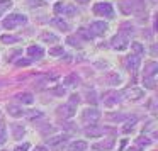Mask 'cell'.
Listing matches in <instances>:
<instances>
[{"instance_id": "obj_32", "label": "cell", "mask_w": 158, "mask_h": 151, "mask_svg": "<svg viewBox=\"0 0 158 151\" xmlns=\"http://www.w3.org/2000/svg\"><path fill=\"white\" fill-rule=\"evenodd\" d=\"M78 102H80V95L78 93H73L70 97V105H78Z\"/></svg>"}, {"instance_id": "obj_24", "label": "cell", "mask_w": 158, "mask_h": 151, "mask_svg": "<svg viewBox=\"0 0 158 151\" xmlns=\"http://www.w3.org/2000/svg\"><path fill=\"white\" fill-rule=\"evenodd\" d=\"M143 85L146 87V88H150V90H153L155 88V76H143Z\"/></svg>"}, {"instance_id": "obj_37", "label": "cell", "mask_w": 158, "mask_h": 151, "mask_svg": "<svg viewBox=\"0 0 158 151\" xmlns=\"http://www.w3.org/2000/svg\"><path fill=\"white\" fill-rule=\"evenodd\" d=\"M15 65L17 66H27V65H31V61H29V59H19V61H15Z\"/></svg>"}, {"instance_id": "obj_1", "label": "cell", "mask_w": 158, "mask_h": 151, "mask_svg": "<svg viewBox=\"0 0 158 151\" xmlns=\"http://www.w3.org/2000/svg\"><path fill=\"white\" fill-rule=\"evenodd\" d=\"M26 22H27V17H26L24 14H10L9 17L4 19V22H2V26H4L5 29H15L17 26H24Z\"/></svg>"}, {"instance_id": "obj_8", "label": "cell", "mask_w": 158, "mask_h": 151, "mask_svg": "<svg viewBox=\"0 0 158 151\" xmlns=\"http://www.w3.org/2000/svg\"><path fill=\"white\" fill-rule=\"evenodd\" d=\"M119 97H121V93L109 92V93H106V95H104V104H106L107 107H112V105H116V104L121 100Z\"/></svg>"}, {"instance_id": "obj_5", "label": "cell", "mask_w": 158, "mask_h": 151, "mask_svg": "<svg viewBox=\"0 0 158 151\" xmlns=\"http://www.w3.org/2000/svg\"><path fill=\"white\" fill-rule=\"evenodd\" d=\"M83 119L87 122H97L100 119V112L97 109H94V107H89V109L83 110Z\"/></svg>"}, {"instance_id": "obj_7", "label": "cell", "mask_w": 158, "mask_h": 151, "mask_svg": "<svg viewBox=\"0 0 158 151\" xmlns=\"http://www.w3.org/2000/svg\"><path fill=\"white\" fill-rule=\"evenodd\" d=\"M139 63H141V59H139V56H136V55H131V56L126 58V66H127V70H131V71H138Z\"/></svg>"}, {"instance_id": "obj_27", "label": "cell", "mask_w": 158, "mask_h": 151, "mask_svg": "<svg viewBox=\"0 0 158 151\" xmlns=\"http://www.w3.org/2000/svg\"><path fill=\"white\" fill-rule=\"evenodd\" d=\"M66 43H68L70 46H75V48L80 46V39L77 38V36H68V38H66Z\"/></svg>"}, {"instance_id": "obj_4", "label": "cell", "mask_w": 158, "mask_h": 151, "mask_svg": "<svg viewBox=\"0 0 158 151\" xmlns=\"http://www.w3.org/2000/svg\"><path fill=\"white\" fill-rule=\"evenodd\" d=\"M107 29H109V26L106 24V22L104 21H95V22H92V24H90V34H95V36H104L107 32Z\"/></svg>"}, {"instance_id": "obj_33", "label": "cell", "mask_w": 158, "mask_h": 151, "mask_svg": "<svg viewBox=\"0 0 158 151\" xmlns=\"http://www.w3.org/2000/svg\"><path fill=\"white\" fill-rule=\"evenodd\" d=\"M78 36H82V38L87 39V41H90V39H92V34H89L85 29H78Z\"/></svg>"}, {"instance_id": "obj_35", "label": "cell", "mask_w": 158, "mask_h": 151, "mask_svg": "<svg viewBox=\"0 0 158 151\" xmlns=\"http://www.w3.org/2000/svg\"><path fill=\"white\" fill-rule=\"evenodd\" d=\"M27 149H29V144H27V143L19 144V146H15V148H14V151H27Z\"/></svg>"}, {"instance_id": "obj_23", "label": "cell", "mask_w": 158, "mask_h": 151, "mask_svg": "<svg viewBox=\"0 0 158 151\" xmlns=\"http://www.w3.org/2000/svg\"><path fill=\"white\" fill-rule=\"evenodd\" d=\"M0 39H2V43H4V44H14V43L19 41L17 36H12V34H5V36H2Z\"/></svg>"}, {"instance_id": "obj_12", "label": "cell", "mask_w": 158, "mask_h": 151, "mask_svg": "<svg viewBox=\"0 0 158 151\" xmlns=\"http://www.w3.org/2000/svg\"><path fill=\"white\" fill-rule=\"evenodd\" d=\"M10 131H12V137H14V139H21V137L24 136V127L17 122L10 124Z\"/></svg>"}, {"instance_id": "obj_6", "label": "cell", "mask_w": 158, "mask_h": 151, "mask_svg": "<svg viewBox=\"0 0 158 151\" xmlns=\"http://www.w3.org/2000/svg\"><path fill=\"white\" fill-rule=\"evenodd\" d=\"M121 95H124V97H127L129 100H139V99H143V90L141 88H126Z\"/></svg>"}, {"instance_id": "obj_39", "label": "cell", "mask_w": 158, "mask_h": 151, "mask_svg": "<svg viewBox=\"0 0 158 151\" xmlns=\"http://www.w3.org/2000/svg\"><path fill=\"white\" fill-rule=\"evenodd\" d=\"M39 5H43L41 0H34V2H32V7H39Z\"/></svg>"}, {"instance_id": "obj_14", "label": "cell", "mask_w": 158, "mask_h": 151, "mask_svg": "<svg viewBox=\"0 0 158 151\" xmlns=\"http://www.w3.org/2000/svg\"><path fill=\"white\" fill-rule=\"evenodd\" d=\"M104 133H106V129H102V127H97V126H90L89 129L85 131V134H87L89 137H100Z\"/></svg>"}, {"instance_id": "obj_10", "label": "cell", "mask_w": 158, "mask_h": 151, "mask_svg": "<svg viewBox=\"0 0 158 151\" xmlns=\"http://www.w3.org/2000/svg\"><path fill=\"white\" fill-rule=\"evenodd\" d=\"M112 148H114V141L112 139L100 141V143L94 144V149H97V151H107V149H112Z\"/></svg>"}, {"instance_id": "obj_3", "label": "cell", "mask_w": 158, "mask_h": 151, "mask_svg": "<svg viewBox=\"0 0 158 151\" xmlns=\"http://www.w3.org/2000/svg\"><path fill=\"white\" fill-rule=\"evenodd\" d=\"M110 44H112V48H114V49H117V51H123V49H126L127 46H129V41H127L126 36L117 34V36H114V38H112Z\"/></svg>"}, {"instance_id": "obj_30", "label": "cell", "mask_w": 158, "mask_h": 151, "mask_svg": "<svg viewBox=\"0 0 158 151\" xmlns=\"http://www.w3.org/2000/svg\"><path fill=\"white\" fill-rule=\"evenodd\" d=\"M134 124H136V117H131V119L126 122V126H124V129H123V131H124V133H129V131L133 129Z\"/></svg>"}, {"instance_id": "obj_20", "label": "cell", "mask_w": 158, "mask_h": 151, "mask_svg": "<svg viewBox=\"0 0 158 151\" xmlns=\"http://www.w3.org/2000/svg\"><path fill=\"white\" fill-rule=\"evenodd\" d=\"M17 99L21 100L22 104H27V105H31V104L34 102V95H32V93H29V92L19 93V95H17Z\"/></svg>"}, {"instance_id": "obj_18", "label": "cell", "mask_w": 158, "mask_h": 151, "mask_svg": "<svg viewBox=\"0 0 158 151\" xmlns=\"http://www.w3.org/2000/svg\"><path fill=\"white\" fill-rule=\"evenodd\" d=\"M87 149V143L85 141H73L68 146V151H85Z\"/></svg>"}, {"instance_id": "obj_40", "label": "cell", "mask_w": 158, "mask_h": 151, "mask_svg": "<svg viewBox=\"0 0 158 151\" xmlns=\"http://www.w3.org/2000/svg\"><path fill=\"white\" fill-rule=\"evenodd\" d=\"M32 151H48V149H46L44 146H36V148H34V149H32Z\"/></svg>"}, {"instance_id": "obj_16", "label": "cell", "mask_w": 158, "mask_h": 151, "mask_svg": "<svg viewBox=\"0 0 158 151\" xmlns=\"http://www.w3.org/2000/svg\"><path fill=\"white\" fill-rule=\"evenodd\" d=\"M7 112H9V116H12V117H22V116H26V110L22 109V107H17V105H9L7 107Z\"/></svg>"}, {"instance_id": "obj_17", "label": "cell", "mask_w": 158, "mask_h": 151, "mask_svg": "<svg viewBox=\"0 0 158 151\" xmlns=\"http://www.w3.org/2000/svg\"><path fill=\"white\" fill-rule=\"evenodd\" d=\"M73 112H75V105H65V107H58V114L63 117H72Z\"/></svg>"}, {"instance_id": "obj_25", "label": "cell", "mask_w": 158, "mask_h": 151, "mask_svg": "<svg viewBox=\"0 0 158 151\" xmlns=\"http://www.w3.org/2000/svg\"><path fill=\"white\" fill-rule=\"evenodd\" d=\"M136 144H138V148L150 146V144H151V139H150V137H146V136H139V137L136 139Z\"/></svg>"}, {"instance_id": "obj_21", "label": "cell", "mask_w": 158, "mask_h": 151, "mask_svg": "<svg viewBox=\"0 0 158 151\" xmlns=\"http://www.w3.org/2000/svg\"><path fill=\"white\" fill-rule=\"evenodd\" d=\"M41 41H44V43H58L60 39H58V36L53 34V32H43V34H41Z\"/></svg>"}, {"instance_id": "obj_42", "label": "cell", "mask_w": 158, "mask_h": 151, "mask_svg": "<svg viewBox=\"0 0 158 151\" xmlns=\"http://www.w3.org/2000/svg\"><path fill=\"white\" fill-rule=\"evenodd\" d=\"M127 151H138V148H129Z\"/></svg>"}, {"instance_id": "obj_41", "label": "cell", "mask_w": 158, "mask_h": 151, "mask_svg": "<svg viewBox=\"0 0 158 151\" xmlns=\"http://www.w3.org/2000/svg\"><path fill=\"white\" fill-rule=\"evenodd\" d=\"M77 2H78V4H87L89 0H77Z\"/></svg>"}, {"instance_id": "obj_29", "label": "cell", "mask_w": 158, "mask_h": 151, "mask_svg": "<svg viewBox=\"0 0 158 151\" xmlns=\"http://www.w3.org/2000/svg\"><path fill=\"white\" fill-rule=\"evenodd\" d=\"M10 7H12V2H10V0H0V12L9 10Z\"/></svg>"}, {"instance_id": "obj_9", "label": "cell", "mask_w": 158, "mask_h": 151, "mask_svg": "<svg viewBox=\"0 0 158 151\" xmlns=\"http://www.w3.org/2000/svg\"><path fill=\"white\" fill-rule=\"evenodd\" d=\"M158 71V63L156 61H148L144 65V76H155V73Z\"/></svg>"}, {"instance_id": "obj_31", "label": "cell", "mask_w": 158, "mask_h": 151, "mask_svg": "<svg viewBox=\"0 0 158 151\" xmlns=\"http://www.w3.org/2000/svg\"><path fill=\"white\" fill-rule=\"evenodd\" d=\"M107 119H109V120H124V119H126V116H124V114H109Z\"/></svg>"}, {"instance_id": "obj_19", "label": "cell", "mask_w": 158, "mask_h": 151, "mask_svg": "<svg viewBox=\"0 0 158 151\" xmlns=\"http://www.w3.org/2000/svg\"><path fill=\"white\" fill-rule=\"evenodd\" d=\"M51 24L55 26V27H58L60 31H68V29H70V26L66 24V22L63 21V19H60V17H55V19L51 21Z\"/></svg>"}, {"instance_id": "obj_26", "label": "cell", "mask_w": 158, "mask_h": 151, "mask_svg": "<svg viewBox=\"0 0 158 151\" xmlns=\"http://www.w3.org/2000/svg\"><path fill=\"white\" fill-rule=\"evenodd\" d=\"M77 14V9L73 5L65 4V9H63V15H75Z\"/></svg>"}, {"instance_id": "obj_11", "label": "cell", "mask_w": 158, "mask_h": 151, "mask_svg": "<svg viewBox=\"0 0 158 151\" xmlns=\"http://www.w3.org/2000/svg\"><path fill=\"white\" fill-rule=\"evenodd\" d=\"M104 80L107 82V85H119L121 76H119V73H116V71H109L104 76Z\"/></svg>"}, {"instance_id": "obj_38", "label": "cell", "mask_w": 158, "mask_h": 151, "mask_svg": "<svg viewBox=\"0 0 158 151\" xmlns=\"http://www.w3.org/2000/svg\"><path fill=\"white\" fill-rule=\"evenodd\" d=\"M55 92L58 93V95H65V88H63V87H58V88H56Z\"/></svg>"}, {"instance_id": "obj_28", "label": "cell", "mask_w": 158, "mask_h": 151, "mask_svg": "<svg viewBox=\"0 0 158 151\" xmlns=\"http://www.w3.org/2000/svg\"><path fill=\"white\" fill-rule=\"evenodd\" d=\"M49 55L51 56H63V46H55V48L49 49Z\"/></svg>"}, {"instance_id": "obj_15", "label": "cell", "mask_w": 158, "mask_h": 151, "mask_svg": "<svg viewBox=\"0 0 158 151\" xmlns=\"http://www.w3.org/2000/svg\"><path fill=\"white\" fill-rule=\"evenodd\" d=\"M27 55L31 56V58H43V56H44V51H43L41 46H29Z\"/></svg>"}, {"instance_id": "obj_34", "label": "cell", "mask_w": 158, "mask_h": 151, "mask_svg": "<svg viewBox=\"0 0 158 151\" xmlns=\"http://www.w3.org/2000/svg\"><path fill=\"white\" fill-rule=\"evenodd\" d=\"M5 139H7V134H5V127L0 126V144H4Z\"/></svg>"}, {"instance_id": "obj_13", "label": "cell", "mask_w": 158, "mask_h": 151, "mask_svg": "<svg viewBox=\"0 0 158 151\" xmlns=\"http://www.w3.org/2000/svg\"><path fill=\"white\" fill-rule=\"evenodd\" d=\"M65 143H66V136H53V137L48 139V144L51 148H60V146H63Z\"/></svg>"}, {"instance_id": "obj_2", "label": "cell", "mask_w": 158, "mask_h": 151, "mask_svg": "<svg viewBox=\"0 0 158 151\" xmlns=\"http://www.w3.org/2000/svg\"><path fill=\"white\" fill-rule=\"evenodd\" d=\"M94 14L100 15V17H112L114 9H112V5L107 4V2H99V4L94 5Z\"/></svg>"}, {"instance_id": "obj_22", "label": "cell", "mask_w": 158, "mask_h": 151, "mask_svg": "<svg viewBox=\"0 0 158 151\" xmlns=\"http://www.w3.org/2000/svg\"><path fill=\"white\" fill-rule=\"evenodd\" d=\"M131 51H133L136 56H139V55L144 53V46L141 44V43H133V44H131Z\"/></svg>"}, {"instance_id": "obj_36", "label": "cell", "mask_w": 158, "mask_h": 151, "mask_svg": "<svg viewBox=\"0 0 158 151\" xmlns=\"http://www.w3.org/2000/svg\"><path fill=\"white\" fill-rule=\"evenodd\" d=\"M72 82H78V76H75V75H70L68 78L65 80V85H70Z\"/></svg>"}]
</instances>
